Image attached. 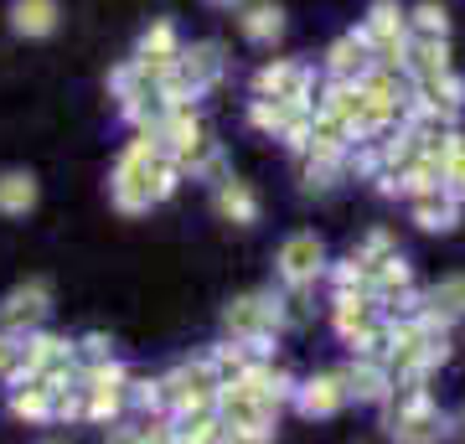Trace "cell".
Returning <instances> with one entry per match:
<instances>
[{
    "mask_svg": "<svg viewBox=\"0 0 465 444\" xmlns=\"http://www.w3.org/2000/svg\"><path fill=\"white\" fill-rule=\"evenodd\" d=\"M414 104L440 114L445 124H455V114L465 109V78L450 67V73H434V78H419L414 83Z\"/></svg>",
    "mask_w": 465,
    "mask_h": 444,
    "instance_id": "obj_8",
    "label": "cell"
},
{
    "mask_svg": "<svg viewBox=\"0 0 465 444\" xmlns=\"http://www.w3.org/2000/svg\"><path fill=\"white\" fill-rule=\"evenodd\" d=\"M300 109H316V104H280V99H253L249 104V124L253 130H264V134H274L280 140L284 134V124L300 114Z\"/></svg>",
    "mask_w": 465,
    "mask_h": 444,
    "instance_id": "obj_18",
    "label": "cell"
},
{
    "mask_svg": "<svg viewBox=\"0 0 465 444\" xmlns=\"http://www.w3.org/2000/svg\"><path fill=\"white\" fill-rule=\"evenodd\" d=\"M140 57H182V47H176V26H171V21H155V26L140 36Z\"/></svg>",
    "mask_w": 465,
    "mask_h": 444,
    "instance_id": "obj_23",
    "label": "cell"
},
{
    "mask_svg": "<svg viewBox=\"0 0 465 444\" xmlns=\"http://www.w3.org/2000/svg\"><path fill=\"white\" fill-rule=\"evenodd\" d=\"M331 274V295H372V284H367V269L357 259H341L326 269Z\"/></svg>",
    "mask_w": 465,
    "mask_h": 444,
    "instance_id": "obj_21",
    "label": "cell"
},
{
    "mask_svg": "<svg viewBox=\"0 0 465 444\" xmlns=\"http://www.w3.org/2000/svg\"><path fill=\"white\" fill-rule=\"evenodd\" d=\"M284 326H290V321H284V300L280 295H243V300H232L228 311H223V331H228L232 341L259 346V351H264Z\"/></svg>",
    "mask_w": 465,
    "mask_h": 444,
    "instance_id": "obj_3",
    "label": "cell"
},
{
    "mask_svg": "<svg viewBox=\"0 0 465 444\" xmlns=\"http://www.w3.org/2000/svg\"><path fill=\"white\" fill-rule=\"evenodd\" d=\"M42 315H47V284H26V290H16L0 305V331L5 326L21 331V326H32V321H42Z\"/></svg>",
    "mask_w": 465,
    "mask_h": 444,
    "instance_id": "obj_15",
    "label": "cell"
},
{
    "mask_svg": "<svg viewBox=\"0 0 465 444\" xmlns=\"http://www.w3.org/2000/svg\"><path fill=\"white\" fill-rule=\"evenodd\" d=\"M362 36L372 47V63L378 67H399L403 73V52H409V11L399 0H372L362 21Z\"/></svg>",
    "mask_w": 465,
    "mask_h": 444,
    "instance_id": "obj_4",
    "label": "cell"
},
{
    "mask_svg": "<svg viewBox=\"0 0 465 444\" xmlns=\"http://www.w3.org/2000/svg\"><path fill=\"white\" fill-rule=\"evenodd\" d=\"M403 73H409V83L434 78V73H450V42H414V36H409Z\"/></svg>",
    "mask_w": 465,
    "mask_h": 444,
    "instance_id": "obj_16",
    "label": "cell"
},
{
    "mask_svg": "<svg viewBox=\"0 0 465 444\" xmlns=\"http://www.w3.org/2000/svg\"><path fill=\"white\" fill-rule=\"evenodd\" d=\"M409 217H414L419 232H455L460 228V202L450 197L445 186L440 192H419V197H409Z\"/></svg>",
    "mask_w": 465,
    "mask_h": 444,
    "instance_id": "obj_11",
    "label": "cell"
},
{
    "mask_svg": "<svg viewBox=\"0 0 465 444\" xmlns=\"http://www.w3.org/2000/svg\"><path fill=\"white\" fill-rule=\"evenodd\" d=\"M372 67H378V63H372V47H367L362 32L336 36L331 52H326V78H331V83H362Z\"/></svg>",
    "mask_w": 465,
    "mask_h": 444,
    "instance_id": "obj_10",
    "label": "cell"
},
{
    "mask_svg": "<svg viewBox=\"0 0 465 444\" xmlns=\"http://www.w3.org/2000/svg\"><path fill=\"white\" fill-rule=\"evenodd\" d=\"M351 398H347V378L341 372H316V378H305L295 388V409L305 413V419H331V413H341Z\"/></svg>",
    "mask_w": 465,
    "mask_h": 444,
    "instance_id": "obj_7",
    "label": "cell"
},
{
    "mask_svg": "<svg viewBox=\"0 0 465 444\" xmlns=\"http://www.w3.org/2000/svg\"><path fill=\"white\" fill-rule=\"evenodd\" d=\"M145 444H176V424H145Z\"/></svg>",
    "mask_w": 465,
    "mask_h": 444,
    "instance_id": "obj_26",
    "label": "cell"
},
{
    "mask_svg": "<svg viewBox=\"0 0 465 444\" xmlns=\"http://www.w3.org/2000/svg\"><path fill=\"white\" fill-rule=\"evenodd\" d=\"M253 99H280V104H316V73L300 57H274L253 73Z\"/></svg>",
    "mask_w": 465,
    "mask_h": 444,
    "instance_id": "obj_5",
    "label": "cell"
},
{
    "mask_svg": "<svg viewBox=\"0 0 465 444\" xmlns=\"http://www.w3.org/2000/svg\"><path fill=\"white\" fill-rule=\"evenodd\" d=\"M341 378H347V398H357V403H388L393 398V372L382 357H351L341 367Z\"/></svg>",
    "mask_w": 465,
    "mask_h": 444,
    "instance_id": "obj_9",
    "label": "cell"
},
{
    "mask_svg": "<svg viewBox=\"0 0 465 444\" xmlns=\"http://www.w3.org/2000/svg\"><path fill=\"white\" fill-rule=\"evenodd\" d=\"M207 5H217V11H232V5H243V0H207Z\"/></svg>",
    "mask_w": 465,
    "mask_h": 444,
    "instance_id": "obj_28",
    "label": "cell"
},
{
    "mask_svg": "<svg viewBox=\"0 0 465 444\" xmlns=\"http://www.w3.org/2000/svg\"><path fill=\"white\" fill-rule=\"evenodd\" d=\"M213 207H217L223 222H232V228H253V222H259V197H253V186L249 182H232V176L217 182Z\"/></svg>",
    "mask_w": 465,
    "mask_h": 444,
    "instance_id": "obj_13",
    "label": "cell"
},
{
    "mask_svg": "<svg viewBox=\"0 0 465 444\" xmlns=\"http://www.w3.org/2000/svg\"><path fill=\"white\" fill-rule=\"evenodd\" d=\"M238 26H243V36H249L253 47H274L284 36V11L274 0H243L238 5Z\"/></svg>",
    "mask_w": 465,
    "mask_h": 444,
    "instance_id": "obj_12",
    "label": "cell"
},
{
    "mask_svg": "<svg viewBox=\"0 0 465 444\" xmlns=\"http://www.w3.org/2000/svg\"><path fill=\"white\" fill-rule=\"evenodd\" d=\"M176 165L166 161V150L155 145L150 134H140L124 155H119V171H114V202L124 212H145L155 202H166L176 192Z\"/></svg>",
    "mask_w": 465,
    "mask_h": 444,
    "instance_id": "obj_1",
    "label": "cell"
},
{
    "mask_svg": "<svg viewBox=\"0 0 465 444\" xmlns=\"http://www.w3.org/2000/svg\"><path fill=\"white\" fill-rule=\"evenodd\" d=\"M347 176V161H326V155H305V192H331Z\"/></svg>",
    "mask_w": 465,
    "mask_h": 444,
    "instance_id": "obj_22",
    "label": "cell"
},
{
    "mask_svg": "<svg viewBox=\"0 0 465 444\" xmlns=\"http://www.w3.org/2000/svg\"><path fill=\"white\" fill-rule=\"evenodd\" d=\"M11 367H21V346L11 336H0V372H11Z\"/></svg>",
    "mask_w": 465,
    "mask_h": 444,
    "instance_id": "obj_27",
    "label": "cell"
},
{
    "mask_svg": "<svg viewBox=\"0 0 465 444\" xmlns=\"http://www.w3.org/2000/svg\"><path fill=\"white\" fill-rule=\"evenodd\" d=\"M274 269H280V280L290 284V290L316 284L321 274H326V243H321L316 232H290L280 243V253H274Z\"/></svg>",
    "mask_w": 465,
    "mask_h": 444,
    "instance_id": "obj_6",
    "label": "cell"
},
{
    "mask_svg": "<svg viewBox=\"0 0 465 444\" xmlns=\"http://www.w3.org/2000/svg\"><path fill=\"white\" fill-rule=\"evenodd\" d=\"M409 36L414 42H450V11L440 0H419L409 11Z\"/></svg>",
    "mask_w": 465,
    "mask_h": 444,
    "instance_id": "obj_17",
    "label": "cell"
},
{
    "mask_svg": "<svg viewBox=\"0 0 465 444\" xmlns=\"http://www.w3.org/2000/svg\"><path fill=\"white\" fill-rule=\"evenodd\" d=\"M109 444H145V424H140V429H134V424L109 429Z\"/></svg>",
    "mask_w": 465,
    "mask_h": 444,
    "instance_id": "obj_25",
    "label": "cell"
},
{
    "mask_svg": "<svg viewBox=\"0 0 465 444\" xmlns=\"http://www.w3.org/2000/svg\"><path fill=\"white\" fill-rule=\"evenodd\" d=\"M445 192H450V197H455V202L465 207V145L455 150V161L445 165Z\"/></svg>",
    "mask_w": 465,
    "mask_h": 444,
    "instance_id": "obj_24",
    "label": "cell"
},
{
    "mask_svg": "<svg viewBox=\"0 0 465 444\" xmlns=\"http://www.w3.org/2000/svg\"><path fill=\"white\" fill-rule=\"evenodd\" d=\"M32 202H36V182L32 176H21V171H5L0 176V212H32Z\"/></svg>",
    "mask_w": 465,
    "mask_h": 444,
    "instance_id": "obj_20",
    "label": "cell"
},
{
    "mask_svg": "<svg viewBox=\"0 0 465 444\" xmlns=\"http://www.w3.org/2000/svg\"><path fill=\"white\" fill-rule=\"evenodd\" d=\"M424 311H430L434 321H445V326L465 321V274H445V280H434L430 290H424Z\"/></svg>",
    "mask_w": 465,
    "mask_h": 444,
    "instance_id": "obj_14",
    "label": "cell"
},
{
    "mask_svg": "<svg viewBox=\"0 0 465 444\" xmlns=\"http://www.w3.org/2000/svg\"><path fill=\"white\" fill-rule=\"evenodd\" d=\"M382 409H388L382 429H388V439L393 444H445L450 439V413L430 398L424 382L393 388V398H388Z\"/></svg>",
    "mask_w": 465,
    "mask_h": 444,
    "instance_id": "obj_2",
    "label": "cell"
},
{
    "mask_svg": "<svg viewBox=\"0 0 465 444\" xmlns=\"http://www.w3.org/2000/svg\"><path fill=\"white\" fill-rule=\"evenodd\" d=\"M57 26V5L52 0H16V32L21 36H47Z\"/></svg>",
    "mask_w": 465,
    "mask_h": 444,
    "instance_id": "obj_19",
    "label": "cell"
}]
</instances>
